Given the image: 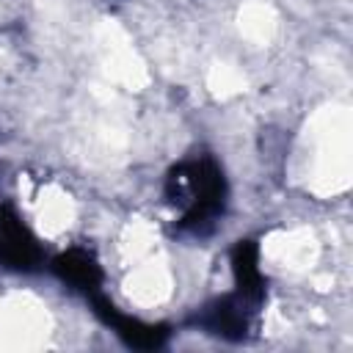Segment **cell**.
Returning <instances> with one entry per match:
<instances>
[{"label":"cell","instance_id":"cell-1","mask_svg":"<svg viewBox=\"0 0 353 353\" xmlns=\"http://www.w3.org/2000/svg\"><path fill=\"white\" fill-rule=\"evenodd\" d=\"M50 331L47 306L30 292H11L0 298V334L6 345H39Z\"/></svg>","mask_w":353,"mask_h":353},{"label":"cell","instance_id":"cell-2","mask_svg":"<svg viewBox=\"0 0 353 353\" xmlns=\"http://www.w3.org/2000/svg\"><path fill=\"white\" fill-rule=\"evenodd\" d=\"M121 287H124V295L130 298V303H135L141 309H154L171 298L174 279H171L165 259L160 254H152L138 262H130V273L124 276Z\"/></svg>","mask_w":353,"mask_h":353},{"label":"cell","instance_id":"cell-3","mask_svg":"<svg viewBox=\"0 0 353 353\" xmlns=\"http://www.w3.org/2000/svg\"><path fill=\"white\" fill-rule=\"evenodd\" d=\"M265 256L284 273H303L317 259V237L309 229H284L268 237Z\"/></svg>","mask_w":353,"mask_h":353},{"label":"cell","instance_id":"cell-4","mask_svg":"<svg viewBox=\"0 0 353 353\" xmlns=\"http://www.w3.org/2000/svg\"><path fill=\"white\" fill-rule=\"evenodd\" d=\"M30 199H33V212L41 234L55 237L74 223V201L58 185H44Z\"/></svg>","mask_w":353,"mask_h":353},{"label":"cell","instance_id":"cell-5","mask_svg":"<svg viewBox=\"0 0 353 353\" xmlns=\"http://www.w3.org/2000/svg\"><path fill=\"white\" fill-rule=\"evenodd\" d=\"M273 30H276V14H273L270 6H265V3L243 6V11H240V33L248 41L262 44V41H268L273 36Z\"/></svg>","mask_w":353,"mask_h":353},{"label":"cell","instance_id":"cell-6","mask_svg":"<svg viewBox=\"0 0 353 353\" xmlns=\"http://www.w3.org/2000/svg\"><path fill=\"white\" fill-rule=\"evenodd\" d=\"M243 85H245V80H243V74H240L234 66L221 63V66H215V69L210 72V88H212V91H218L221 97L237 94Z\"/></svg>","mask_w":353,"mask_h":353}]
</instances>
